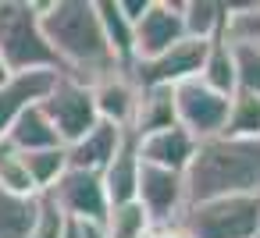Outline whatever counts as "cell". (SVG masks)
Masks as SVG:
<instances>
[{"label":"cell","mask_w":260,"mask_h":238,"mask_svg":"<svg viewBox=\"0 0 260 238\" xmlns=\"http://www.w3.org/2000/svg\"><path fill=\"white\" fill-rule=\"evenodd\" d=\"M40 32L50 54L57 57L61 75L93 86L104 75L118 71V61L111 57L104 43L93 0H50V4H40Z\"/></svg>","instance_id":"cell-1"},{"label":"cell","mask_w":260,"mask_h":238,"mask_svg":"<svg viewBox=\"0 0 260 238\" xmlns=\"http://www.w3.org/2000/svg\"><path fill=\"white\" fill-rule=\"evenodd\" d=\"M185 206L224 199V195H260V139H207L182 174Z\"/></svg>","instance_id":"cell-2"},{"label":"cell","mask_w":260,"mask_h":238,"mask_svg":"<svg viewBox=\"0 0 260 238\" xmlns=\"http://www.w3.org/2000/svg\"><path fill=\"white\" fill-rule=\"evenodd\" d=\"M0 61L11 75L29 71H57V57L50 54L40 32V4L36 0H0Z\"/></svg>","instance_id":"cell-3"},{"label":"cell","mask_w":260,"mask_h":238,"mask_svg":"<svg viewBox=\"0 0 260 238\" xmlns=\"http://www.w3.org/2000/svg\"><path fill=\"white\" fill-rule=\"evenodd\" d=\"M175 227L185 238H260V195L189 203Z\"/></svg>","instance_id":"cell-4"},{"label":"cell","mask_w":260,"mask_h":238,"mask_svg":"<svg viewBox=\"0 0 260 238\" xmlns=\"http://www.w3.org/2000/svg\"><path fill=\"white\" fill-rule=\"evenodd\" d=\"M40 110L47 114V121L54 125L61 146H72L79 142L100 117H96V107H93V93L86 82L79 78H68V75H57V82L50 86V93L40 100Z\"/></svg>","instance_id":"cell-5"},{"label":"cell","mask_w":260,"mask_h":238,"mask_svg":"<svg viewBox=\"0 0 260 238\" xmlns=\"http://www.w3.org/2000/svg\"><path fill=\"white\" fill-rule=\"evenodd\" d=\"M228 100L214 89H207L200 78H185L175 86V121L178 128H185L196 142L217 139L228 117Z\"/></svg>","instance_id":"cell-6"},{"label":"cell","mask_w":260,"mask_h":238,"mask_svg":"<svg viewBox=\"0 0 260 238\" xmlns=\"http://www.w3.org/2000/svg\"><path fill=\"white\" fill-rule=\"evenodd\" d=\"M185 39L182 29V0H150L143 18L132 25V64L153 61Z\"/></svg>","instance_id":"cell-7"},{"label":"cell","mask_w":260,"mask_h":238,"mask_svg":"<svg viewBox=\"0 0 260 238\" xmlns=\"http://www.w3.org/2000/svg\"><path fill=\"white\" fill-rule=\"evenodd\" d=\"M136 203L150 217L153 231L175 227L182 210H185V181L175 171H160L150 164H139V181H136Z\"/></svg>","instance_id":"cell-8"},{"label":"cell","mask_w":260,"mask_h":238,"mask_svg":"<svg viewBox=\"0 0 260 238\" xmlns=\"http://www.w3.org/2000/svg\"><path fill=\"white\" fill-rule=\"evenodd\" d=\"M43 195L68 220H79V224H100L104 213H107V195H104L100 174H89V171H72L68 167Z\"/></svg>","instance_id":"cell-9"},{"label":"cell","mask_w":260,"mask_h":238,"mask_svg":"<svg viewBox=\"0 0 260 238\" xmlns=\"http://www.w3.org/2000/svg\"><path fill=\"white\" fill-rule=\"evenodd\" d=\"M207 47L210 43H203V39H182V43H175L168 54H160V57H153V61H139V64H128L125 71H128V78L143 89V86H178V82H185V78H196L200 75V68H203V57H207Z\"/></svg>","instance_id":"cell-10"},{"label":"cell","mask_w":260,"mask_h":238,"mask_svg":"<svg viewBox=\"0 0 260 238\" xmlns=\"http://www.w3.org/2000/svg\"><path fill=\"white\" fill-rule=\"evenodd\" d=\"M136 153H139V164L185 174V167L196 153V139L185 128L171 125V128H160V132H150V135L136 139Z\"/></svg>","instance_id":"cell-11"},{"label":"cell","mask_w":260,"mask_h":238,"mask_svg":"<svg viewBox=\"0 0 260 238\" xmlns=\"http://www.w3.org/2000/svg\"><path fill=\"white\" fill-rule=\"evenodd\" d=\"M89 93H93V107H96V117H100V121L121 128V132L132 128V114H136V96H139V89H136V82L128 78L125 68H118V71L104 75L100 82H93Z\"/></svg>","instance_id":"cell-12"},{"label":"cell","mask_w":260,"mask_h":238,"mask_svg":"<svg viewBox=\"0 0 260 238\" xmlns=\"http://www.w3.org/2000/svg\"><path fill=\"white\" fill-rule=\"evenodd\" d=\"M54 82H57V71H29V75H11L0 86V142L15 125V117L29 110L32 103H40Z\"/></svg>","instance_id":"cell-13"},{"label":"cell","mask_w":260,"mask_h":238,"mask_svg":"<svg viewBox=\"0 0 260 238\" xmlns=\"http://www.w3.org/2000/svg\"><path fill=\"white\" fill-rule=\"evenodd\" d=\"M121 139H125V132H121V128H114V125H107V121H96V125L79 139V142L64 146L68 167H72V171L100 174V171L114 160V153H118Z\"/></svg>","instance_id":"cell-14"},{"label":"cell","mask_w":260,"mask_h":238,"mask_svg":"<svg viewBox=\"0 0 260 238\" xmlns=\"http://www.w3.org/2000/svg\"><path fill=\"white\" fill-rule=\"evenodd\" d=\"M136 181H139V153H136V135L125 132L114 160L100 171V185H104V195H107V206H118V203H132L136 199Z\"/></svg>","instance_id":"cell-15"},{"label":"cell","mask_w":260,"mask_h":238,"mask_svg":"<svg viewBox=\"0 0 260 238\" xmlns=\"http://www.w3.org/2000/svg\"><path fill=\"white\" fill-rule=\"evenodd\" d=\"M171 125H178L175 121V89L171 86H143L139 96H136V114H132L128 135L143 139V135L160 132V128H171Z\"/></svg>","instance_id":"cell-16"},{"label":"cell","mask_w":260,"mask_h":238,"mask_svg":"<svg viewBox=\"0 0 260 238\" xmlns=\"http://www.w3.org/2000/svg\"><path fill=\"white\" fill-rule=\"evenodd\" d=\"M4 142H8L15 153H36V149H54V146H61V139H57L54 125L47 121V114L40 110V103H32L29 110H22V114L15 117V125L8 128Z\"/></svg>","instance_id":"cell-17"},{"label":"cell","mask_w":260,"mask_h":238,"mask_svg":"<svg viewBox=\"0 0 260 238\" xmlns=\"http://www.w3.org/2000/svg\"><path fill=\"white\" fill-rule=\"evenodd\" d=\"M228 25V4L221 0H182V29L189 39H217Z\"/></svg>","instance_id":"cell-18"},{"label":"cell","mask_w":260,"mask_h":238,"mask_svg":"<svg viewBox=\"0 0 260 238\" xmlns=\"http://www.w3.org/2000/svg\"><path fill=\"white\" fill-rule=\"evenodd\" d=\"M93 4H96V22H100L111 57L118 61V68H128L132 64V22L121 15L118 0H93Z\"/></svg>","instance_id":"cell-19"},{"label":"cell","mask_w":260,"mask_h":238,"mask_svg":"<svg viewBox=\"0 0 260 238\" xmlns=\"http://www.w3.org/2000/svg\"><path fill=\"white\" fill-rule=\"evenodd\" d=\"M40 217V195H11L0 188V238H29Z\"/></svg>","instance_id":"cell-20"},{"label":"cell","mask_w":260,"mask_h":238,"mask_svg":"<svg viewBox=\"0 0 260 238\" xmlns=\"http://www.w3.org/2000/svg\"><path fill=\"white\" fill-rule=\"evenodd\" d=\"M100 227H104V238H150L153 234V224H150V217L143 213V206L136 199L107 206Z\"/></svg>","instance_id":"cell-21"},{"label":"cell","mask_w":260,"mask_h":238,"mask_svg":"<svg viewBox=\"0 0 260 238\" xmlns=\"http://www.w3.org/2000/svg\"><path fill=\"white\" fill-rule=\"evenodd\" d=\"M221 139H260V96L232 93Z\"/></svg>","instance_id":"cell-22"},{"label":"cell","mask_w":260,"mask_h":238,"mask_svg":"<svg viewBox=\"0 0 260 238\" xmlns=\"http://www.w3.org/2000/svg\"><path fill=\"white\" fill-rule=\"evenodd\" d=\"M196 78H200L207 89L221 93V96H232V93H235V71H232V54H228V39H224V36L210 39L207 57H203V68H200Z\"/></svg>","instance_id":"cell-23"},{"label":"cell","mask_w":260,"mask_h":238,"mask_svg":"<svg viewBox=\"0 0 260 238\" xmlns=\"http://www.w3.org/2000/svg\"><path fill=\"white\" fill-rule=\"evenodd\" d=\"M228 54H232V71H235V93L260 96V47L246 39H228Z\"/></svg>","instance_id":"cell-24"},{"label":"cell","mask_w":260,"mask_h":238,"mask_svg":"<svg viewBox=\"0 0 260 238\" xmlns=\"http://www.w3.org/2000/svg\"><path fill=\"white\" fill-rule=\"evenodd\" d=\"M22 156V164H25V171H29V178H32V185H36V192L43 195L64 171H68V156H64V146H54V149H36V153H18Z\"/></svg>","instance_id":"cell-25"},{"label":"cell","mask_w":260,"mask_h":238,"mask_svg":"<svg viewBox=\"0 0 260 238\" xmlns=\"http://www.w3.org/2000/svg\"><path fill=\"white\" fill-rule=\"evenodd\" d=\"M0 188L11 192V195H40L25 164H22V156L8 142H0Z\"/></svg>","instance_id":"cell-26"},{"label":"cell","mask_w":260,"mask_h":238,"mask_svg":"<svg viewBox=\"0 0 260 238\" xmlns=\"http://www.w3.org/2000/svg\"><path fill=\"white\" fill-rule=\"evenodd\" d=\"M228 39H246L260 47V0L249 4H228V25H224Z\"/></svg>","instance_id":"cell-27"},{"label":"cell","mask_w":260,"mask_h":238,"mask_svg":"<svg viewBox=\"0 0 260 238\" xmlns=\"http://www.w3.org/2000/svg\"><path fill=\"white\" fill-rule=\"evenodd\" d=\"M61 227H64V213L47 195H40V217L29 231V238H61Z\"/></svg>","instance_id":"cell-28"},{"label":"cell","mask_w":260,"mask_h":238,"mask_svg":"<svg viewBox=\"0 0 260 238\" xmlns=\"http://www.w3.org/2000/svg\"><path fill=\"white\" fill-rule=\"evenodd\" d=\"M118 8H121V15H125V18L136 25V22L143 18V11L150 8V0H118Z\"/></svg>","instance_id":"cell-29"},{"label":"cell","mask_w":260,"mask_h":238,"mask_svg":"<svg viewBox=\"0 0 260 238\" xmlns=\"http://www.w3.org/2000/svg\"><path fill=\"white\" fill-rule=\"evenodd\" d=\"M61 238H82V224H79V220H68V217H64V227H61Z\"/></svg>","instance_id":"cell-30"},{"label":"cell","mask_w":260,"mask_h":238,"mask_svg":"<svg viewBox=\"0 0 260 238\" xmlns=\"http://www.w3.org/2000/svg\"><path fill=\"white\" fill-rule=\"evenodd\" d=\"M150 238H185V234H182L178 227H160V231H153Z\"/></svg>","instance_id":"cell-31"},{"label":"cell","mask_w":260,"mask_h":238,"mask_svg":"<svg viewBox=\"0 0 260 238\" xmlns=\"http://www.w3.org/2000/svg\"><path fill=\"white\" fill-rule=\"evenodd\" d=\"M82 238H104V227L100 224H82Z\"/></svg>","instance_id":"cell-32"},{"label":"cell","mask_w":260,"mask_h":238,"mask_svg":"<svg viewBox=\"0 0 260 238\" xmlns=\"http://www.w3.org/2000/svg\"><path fill=\"white\" fill-rule=\"evenodd\" d=\"M8 78H11V71H8V68H4V61H0V86H4V82H8Z\"/></svg>","instance_id":"cell-33"}]
</instances>
